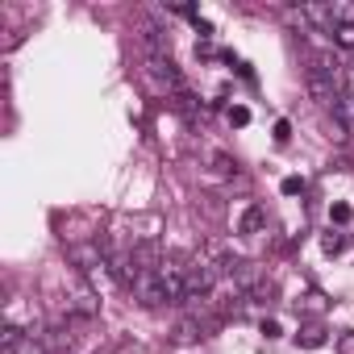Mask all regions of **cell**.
Listing matches in <instances>:
<instances>
[{"instance_id":"1","label":"cell","mask_w":354,"mask_h":354,"mask_svg":"<svg viewBox=\"0 0 354 354\" xmlns=\"http://www.w3.org/2000/svg\"><path fill=\"white\" fill-rule=\"evenodd\" d=\"M42 333H46L42 325H34L30 333L17 329V325H5V329H0V346H5V354H50Z\"/></svg>"},{"instance_id":"2","label":"cell","mask_w":354,"mask_h":354,"mask_svg":"<svg viewBox=\"0 0 354 354\" xmlns=\"http://www.w3.org/2000/svg\"><path fill=\"white\" fill-rule=\"evenodd\" d=\"M142 71H146V80H150L158 92H171V96L184 92V75H180V67H175L171 59H146Z\"/></svg>"},{"instance_id":"3","label":"cell","mask_w":354,"mask_h":354,"mask_svg":"<svg viewBox=\"0 0 354 354\" xmlns=\"http://www.w3.org/2000/svg\"><path fill=\"white\" fill-rule=\"evenodd\" d=\"M133 300L142 304V308H158V304H171V296H167V283H162V275L158 271H142L138 279H133Z\"/></svg>"},{"instance_id":"4","label":"cell","mask_w":354,"mask_h":354,"mask_svg":"<svg viewBox=\"0 0 354 354\" xmlns=\"http://www.w3.org/2000/svg\"><path fill=\"white\" fill-rule=\"evenodd\" d=\"M67 259H71L80 271H100V267H109V254H104L100 242H71V246H67Z\"/></svg>"},{"instance_id":"5","label":"cell","mask_w":354,"mask_h":354,"mask_svg":"<svg viewBox=\"0 0 354 354\" xmlns=\"http://www.w3.org/2000/svg\"><path fill=\"white\" fill-rule=\"evenodd\" d=\"M304 88H308V96H313L317 104H325V109H333V104H337V96H342V88H337L329 75L313 71V67H308V75H304Z\"/></svg>"},{"instance_id":"6","label":"cell","mask_w":354,"mask_h":354,"mask_svg":"<svg viewBox=\"0 0 354 354\" xmlns=\"http://www.w3.org/2000/svg\"><path fill=\"white\" fill-rule=\"evenodd\" d=\"M267 230V209L263 205H250L242 217H238V234L242 238H254V234H263Z\"/></svg>"},{"instance_id":"7","label":"cell","mask_w":354,"mask_h":354,"mask_svg":"<svg viewBox=\"0 0 354 354\" xmlns=\"http://www.w3.org/2000/svg\"><path fill=\"white\" fill-rule=\"evenodd\" d=\"M325 342H329V329H325L321 321H304L300 333H296V346H304V350H317V346H325Z\"/></svg>"},{"instance_id":"8","label":"cell","mask_w":354,"mask_h":354,"mask_svg":"<svg viewBox=\"0 0 354 354\" xmlns=\"http://www.w3.org/2000/svg\"><path fill=\"white\" fill-rule=\"evenodd\" d=\"M205 329H209V321L192 313V317H184L180 325H175L171 333H175V342H196V337H205Z\"/></svg>"},{"instance_id":"9","label":"cell","mask_w":354,"mask_h":354,"mask_svg":"<svg viewBox=\"0 0 354 354\" xmlns=\"http://www.w3.org/2000/svg\"><path fill=\"white\" fill-rule=\"evenodd\" d=\"M325 308H329V296H325V292H317V288H313V292H304V296L296 300V313H300V317H321Z\"/></svg>"},{"instance_id":"10","label":"cell","mask_w":354,"mask_h":354,"mask_svg":"<svg viewBox=\"0 0 354 354\" xmlns=\"http://www.w3.org/2000/svg\"><path fill=\"white\" fill-rule=\"evenodd\" d=\"M333 117H337V125H342V129H354V92H342V96H337Z\"/></svg>"},{"instance_id":"11","label":"cell","mask_w":354,"mask_h":354,"mask_svg":"<svg viewBox=\"0 0 354 354\" xmlns=\"http://www.w3.org/2000/svg\"><path fill=\"white\" fill-rule=\"evenodd\" d=\"M321 250H325L329 259H333V254H342V250H346V234H333V230H329V234H321Z\"/></svg>"},{"instance_id":"12","label":"cell","mask_w":354,"mask_h":354,"mask_svg":"<svg viewBox=\"0 0 354 354\" xmlns=\"http://www.w3.org/2000/svg\"><path fill=\"white\" fill-rule=\"evenodd\" d=\"M225 121H230L234 129H242V125H250V109H246V104H230V109H225Z\"/></svg>"},{"instance_id":"13","label":"cell","mask_w":354,"mask_h":354,"mask_svg":"<svg viewBox=\"0 0 354 354\" xmlns=\"http://www.w3.org/2000/svg\"><path fill=\"white\" fill-rule=\"evenodd\" d=\"M209 162H213V171H217V175H234V167H238V162H234L230 154H221V150H213V154H209Z\"/></svg>"},{"instance_id":"14","label":"cell","mask_w":354,"mask_h":354,"mask_svg":"<svg viewBox=\"0 0 354 354\" xmlns=\"http://www.w3.org/2000/svg\"><path fill=\"white\" fill-rule=\"evenodd\" d=\"M329 221H333V225H350V221H354V209L337 201V205H329Z\"/></svg>"},{"instance_id":"15","label":"cell","mask_w":354,"mask_h":354,"mask_svg":"<svg viewBox=\"0 0 354 354\" xmlns=\"http://www.w3.org/2000/svg\"><path fill=\"white\" fill-rule=\"evenodd\" d=\"M279 192H283V196H300V192H304V180H300V175H288V180L279 184Z\"/></svg>"},{"instance_id":"16","label":"cell","mask_w":354,"mask_h":354,"mask_svg":"<svg viewBox=\"0 0 354 354\" xmlns=\"http://www.w3.org/2000/svg\"><path fill=\"white\" fill-rule=\"evenodd\" d=\"M337 354H354V329L337 333Z\"/></svg>"},{"instance_id":"17","label":"cell","mask_w":354,"mask_h":354,"mask_svg":"<svg viewBox=\"0 0 354 354\" xmlns=\"http://www.w3.org/2000/svg\"><path fill=\"white\" fill-rule=\"evenodd\" d=\"M292 138V125L288 121H275V142H288Z\"/></svg>"},{"instance_id":"18","label":"cell","mask_w":354,"mask_h":354,"mask_svg":"<svg viewBox=\"0 0 354 354\" xmlns=\"http://www.w3.org/2000/svg\"><path fill=\"white\" fill-rule=\"evenodd\" d=\"M279 333H283V329H279V321H263V337H267V342H271V337H279Z\"/></svg>"}]
</instances>
